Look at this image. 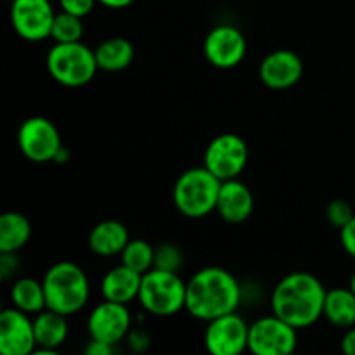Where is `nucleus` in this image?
<instances>
[{
	"instance_id": "obj_32",
	"label": "nucleus",
	"mask_w": 355,
	"mask_h": 355,
	"mask_svg": "<svg viewBox=\"0 0 355 355\" xmlns=\"http://www.w3.org/2000/svg\"><path fill=\"white\" fill-rule=\"evenodd\" d=\"M83 352L87 355H113L116 352V347L110 345V343L99 342V340H89V343L85 345Z\"/></svg>"
},
{
	"instance_id": "obj_15",
	"label": "nucleus",
	"mask_w": 355,
	"mask_h": 355,
	"mask_svg": "<svg viewBox=\"0 0 355 355\" xmlns=\"http://www.w3.org/2000/svg\"><path fill=\"white\" fill-rule=\"evenodd\" d=\"M304 76V62L300 55L288 49L272 51L259 66V78L272 90L291 89Z\"/></svg>"
},
{
	"instance_id": "obj_20",
	"label": "nucleus",
	"mask_w": 355,
	"mask_h": 355,
	"mask_svg": "<svg viewBox=\"0 0 355 355\" xmlns=\"http://www.w3.org/2000/svg\"><path fill=\"white\" fill-rule=\"evenodd\" d=\"M322 318L335 328L349 329L355 326V293L349 288L326 291Z\"/></svg>"
},
{
	"instance_id": "obj_24",
	"label": "nucleus",
	"mask_w": 355,
	"mask_h": 355,
	"mask_svg": "<svg viewBox=\"0 0 355 355\" xmlns=\"http://www.w3.org/2000/svg\"><path fill=\"white\" fill-rule=\"evenodd\" d=\"M120 262L135 272L146 274L155 267V248L146 239H130L120 253Z\"/></svg>"
},
{
	"instance_id": "obj_7",
	"label": "nucleus",
	"mask_w": 355,
	"mask_h": 355,
	"mask_svg": "<svg viewBox=\"0 0 355 355\" xmlns=\"http://www.w3.org/2000/svg\"><path fill=\"white\" fill-rule=\"evenodd\" d=\"M297 345L298 329L277 315H263L250 324L248 350L253 355H290Z\"/></svg>"
},
{
	"instance_id": "obj_1",
	"label": "nucleus",
	"mask_w": 355,
	"mask_h": 355,
	"mask_svg": "<svg viewBox=\"0 0 355 355\" xmlns=\"http://www.w3.org/2000/svg\"><path fill=\"white\" fill-rule=\"evenodd\" d=\"M326 288L311 272H291L284 276L270 293V311L297 328L298 331L314 326L322 318Z\"/></svg>"
},
{
	"instance_id": "obj_10",
	"label": "nucleus",
	"mask_w": 355,
	"mask_h": 355,
	"mask_svg": "<svg viewBox=\"0 0 355 355\" xmlns=\"http://www.w3.org/2000/svg\"><path fill=\"white\" fill-rule=\"evenodd\" d=\"M132 328L134 326H132V314L128 311V305L104 300V298L90 311L87 318L89 338L114 347L127 340Z\"/></svg>"
},
{
	"instance_id": "obj_27",
	"label": "nucleus",
	"mask_w": 355,
	"mask_h": 355,
	"mask_svg": "<svg viewBox=\"0 0 355 355\" xmlns=\"http://www.w3.org/2000/svg\"><path fill=\"white\" fill-rule=\"evenodd\" d=\"M354 217L355 214L352 207H350L345 200H335L326 207V218H328L329 224H333L338 229H342L343 225L349 224Z\"/></svg>"
},
{
	"instance_id": "obj_17",
	"label": "nucleus",
	"mask_w": 355,
	"mask_h": 355,
	"mask_svg": "<svg viewBox=\"0 0 355 355\" xmlns=\"http://www.w3.org/2000/svg\"><path fill=\"white\" fill-rule=\"evenodd\" d=\"M37 350L33 355H58V349L64 345L69 335L68 315L45 309L33 318Z\"/></svg>"
},
{
	"instance_id": "obj_23",
	"label": "nucleus",
	"mask_w": 355,
	"mask_h": 355,
	"mask_svg": "<svg viewBox=\"0 0 355 355\" xmlns=\"http://www.w3.org/2000/svg\"><path fill=\"white\" fill-rule=\"evenodd\" d=\"M10 304L30 315H37L38 312L45 311L47 300H45L42 281L33 279V277H19L14 281L10 286Z\"/></svg>"
},
{
	"instance_id": "obj_3",
	"label": "nucleus",
	"mask_w": 355,
	"mask_h": 355,
	"mask_svg": "<svg viewBox=\"0 0 355 355\" xmlns=\"http://www.w3.org/2000/svg\"><path fill=\"white\" fill-rule=\"evenodd\" d=\"M47 309L62 315H75L83 311L90 298V281L85 270L75 262L54 263L42 279Z\"/></svg>"
},
{
	"instance_id": "obj_21",
	"label": "nucleus",
	"mask_w": 355,
	"mask_h": 355,
	"mask_svg": "<svg viewBox=\"0 0 355 355\" xmlns=\"http://www.w3.org/2000/svg\"><path fill=\"white\" fill-rule=\"evenodd\" d=\"M94 52L99 69L107 73L123 71L134 61V45L123 37L106 38L94 49Z\"/></svg>"
},
{
	"instance_id": "obj_6",
	"label": "nucleus",
	"mask_w": 355,
	"mask_h": 355,
	"mask_svg": "<svg viewBox=\"0 0 355 355\" xmlns=\"http://www.w3.org/2000/svg\"><path fill=\"white\" fill-rule=\"evenodd\" d=\"M47 71L59 85L78 89L96 78L99 71L96 52L83 42L54 44L45 58Z\"/></svg>"
},
{
	"instance_id": "obj_25",
	"label": "nucleus",
	"mask_w": 355,
	"mask_h": 355,
	"mask_svg": "<svg viewBox=\"0 0 355 355\" xmlns=\"http://www.w3.org/2000/svg\"><path fill=\"white\" fill-rule=\"evenodd\" d=\"M85 33V24L83 17L73 16V14L59 10L55 14L54 24H52L51 38L54 44H73V42H82Z\"/></svg>"
},
{
	"instance_id": "obj_14",
	"label": "nucleus",
	"mask_w": 355,
	"mask_h": 355,
	"mask_svg": "<svg viewBox=\"0 0 355 355\" xmlns=\"http://www.w3.org/2000/svg\"><path fill=\"white\" fill-rule=\"evenodd\" d=\"M37 350L33 319L16 307L0 312V354L31 355Z\"/></svg>"
},
{
	"instance_id": "obj_12",
	"label": "nucleus",
	"mask_w": 355,
	"mask_h": 355,
	"mask_svg": "<svg viewBox=\"0 0 355 355\" xmlns=\"http://www.w3.org/2000/svg\"><path fill=\"white\" fill-rule=\"evenodd\" d=\"M250 324L236 312L208 321L205 347L211 355H241L248 350Z\"/></svg>"
},
{
	"instance_id": "obj_26",
	"label": "nucleus",
	"mask_w": 355,
	"mask_h": 355,
	"mask_svg": "<svg viewBox=\"0 0 355 355\" xmlns=\"http://www.w3.org/2000/svg\"><path fill=\"white\" fill-rule=\"evenodd\" d=\"M184 255L179 246L173 243H162L155 248V267L170 272H179L182 269Z\"/></svg>"
},
{
	"instance_id": "obj_4",
	"label": "nucleus",
	"mask_w": 355,
	"mask_h": 355,
	"mask_svg": "<svg viewBox=\"0 0 355 355\" xmlns=\"http://www.w3.org/2000/svg\"><path fill=\"white\" fill-rule=\"evenodd\" d=\"M220 186L222 180L207 166H194L177 179L172 191L173 205L184 217L203 218L217 208Z\"/></svg>"
},
{
	"instance_id": "obj_28",
	"label": "nucleus",
	"mask_w": 355,
	"mask_h": 355,
	"mask_svg": "<svg viewBox=\"0 0 355 355\" xmlns=\"http://www.w3.org/2000/svg\"><path fill=\"white\" fill-rule=\"evenodd\" d=\"M59 9L64 10V12L73 14V16L85 17L96 7L97 0H58Z\"/></svg>"
},
{
	"instance_id": "obj_8",
	"label": "nucleus",
	"mask_w": 355,
	"mask_h": 355,
	"mask_svg": "<svg viewBox=\"0 0 355 355\" xmlns=\"http://www.w3.org/2000/svg\"><path fill=\"white\" fill-rule=\"evenodd\" d=\"M17 146L24 158L33 163L54 162L64 148L58 127L45 116H31L21 123Z\"/></svg>"
},
{
	"instance_id": "obj_31",
	"label": "nucleus",
	"mask_w": 355,
	"mask_h": 355,
	"mask_svg": "<svg viewBox=\"0 0 355 355\" xmlns=\"http://www.w3.org/2000/svg\"><path fill=\"white\" fill-rule=\"evenodd\" d=\"M19 267L16 259V253H0V274H2V279H9L10 276H14Z\"/></svg>"
},
{
	"instance_id": "obj_13",
	"label": "nucleus",
	"mask_w": 355,
	"mask_h": 355,
	"mask_svg": "<svg viewBox=\"0 0 355 355\" xmlns=\"http://www.w3.org/2000/svg\"><path fill=\"white\" fill-rule=\"evenodd\" d=\"M246 37L232 24H218L208 31L203 44L205 58L218 69H232L246 55Z\"/></svg>"
},
{
	"instance_id": "obj_34",
	"label": "nucleus",
	"mask_w": 355,
	"mask_h": 355,
	"mask_svg": "<svg viewBox=\"0 0 355 355\" xmlns=\"http://www.w3.org/2000/svg\"><path fill=\"white\" fill-rule=\"evenodd\" d=\"M135 0H97V3L107 7V9H125V7L132 6Z\"/></svg>"
},
{
	"instance_id": "obj_16",
	"label": "nucleus",
	"mask_w": 355,
	"mask_h": 355,
	"mask_svg": "<svg viewBox=\"0 0 355 355\" xmlns=\"http://www.w3.org/2000/svg\"><path fill=\"white\" fill-rule=\"evenodd\" d=\"M253 207H255L253 193L245 182L238 179L222 182L217 208H215L222 220L229 224H243L252 217Z\"/></svg>"
},
{
	"instance_id": "obj_18",
	"label": "nucleus",
	"mask_w": 355,
	"mask_h": 355,
	"mask_svg": "<svg viewBox=\"0 0 355 355\" xmlns=\"http://www.w3.org/2000/svg\"><path fill=\"white\" fill-rule=\"evenodd\" d=\"M141 281L142 274L135 272L134 269L120 262V266H114L113 269L107 270L101 279V295L104 300L128 305L139 298Z\"/></svg>"
},
{
	"instance_id": "obj_9",
	"label": "nucleus",
	"mask_w": 355,
	"mask_h": 355,
	"mask_svg": "<svg viewBox=\"0 0 355 355\" xmlns=\"http://www.w3.org/2000/svg\"><path fill=\"white\" fill-rule=\"evenodd\" d=\"M250 149L238 134H220L208 144L203 165L215 177L224 180L238 179L248 165Z\"/></svg>"
},
{
	"instance_id": "obj_11",
	"label": "nucleus",
	"mask_w": 355,
	"mask_h": 355,
	"mask_svg": "<svg viewBox=\"0 0 355 355\" xmlns=\"http://www.w3.org/2000/svg\"><path fill=\"white\" fill-rule=\"evenodd\" d=\"M55 10L51 0H12L10 23L17 37L26 42L51 38Z\"/></svg>"
},
{
	"instance_id": "obj_19",
	"label": "nucleus",
	"mask_w": 355,
	"mask_h": 355,
	"mask_svg": "<svg viewBox=\"0 0 355 355\" xmlns=\"http://www.w3.org/2000/svg\"><path fill=\"white\" fill-rule=\"evenodd\" d=\"M128 241H130L128 229L120 220L99 222L89 234L90 252L104 259L120 255Z\"/></svg>"
},
{
	"instance_id": "obj_33",
	"label": "nucleus",
	"mask_w": 355,
	"mask_h": 355,
	"mask_svg": "<svg viewBox=\"0 0 355 355\" xmlns=\"http://www.w3.org/2000/svg\"><path fill=\"white\" fill-rule=\"evenodd\" d=\"M340 347H342L343 354L355 355V326H352V328H349V329H345V335L342 336Z\"/></svg>"
},
{
	"instance_id": "obj_29",
	"label": "nucleus",
	"mask_w": 355,
	"mask_h": 355,
	"mask_svg": "<svg viewBox=\"0 0 355 355\" xmlns=\"http://www.w3.org/2000/svg\"><path fill=\"white\" fill-rule=\"evenodd\" d=\"M125 342H127L128 349H130L132 352L137 354L146 352V350L149 349V345H151V338H149L148 333L141 328H132Z\"/></svg>"
},
{
	"instance_id": "obj_30",
	"label": "nucleus",
	"mask_w": 355,
	"mask_h": 355,
	"mask_svg": "<svg viewBox=\"0 0 355 355\" xmlns=\"http://www.w3.org/2000/svg\"><path fill=\"white\" fill-rule=\"evenodd\" d=\"M340 245L347 255L355 260V217L340 229Z\"/></svg>"
},
{
	"instance_id": "obj_22",
	"label": "nucleus",
	"mask_w": 355,
	"mask_h": 355,
	"mask_svg": "<svg viewBox=\"0 0 355 355\" xmlns=\"http://www.w3.org/2000/svg\"><path fill=\"white\" fill-rule=\"evenodd\" d=\"M31 238V222L17 211L0 215V253H17Z\"/></svg>"
},
{
	"instance_id": "obj_35",
	"label": "nucleus",
	"mask_w": 355,
	"mask_h": 355,
	"mask_svg": "<svg viewBox=\"0 0 355 355\" xmlns=\"http://www.w3.org/2000/svg\"><path fill=\"white\" fill-rule=\"evenodd\" d=\"M349 286H350V290H352L354 293H355V270H354L352 277H350V284H349Z\"/></svg>"
},
{
	"instance_id": "obj_5",
	"label": "nucleus",
	"mask_w": 355,
	"mask_h": 355,
	"mask_svg": "<svg viewBox=\"0 0 355 355\" xmlns=\"http://www.w3.org/2000/svg\"><path fill=\"white\" fill-rule=\"evenodd\" d=\"M187 281L179 272H170L153 267L142 274L139 304L142 311L155 318H172L186 311Z\"/></svg>"
},
{
	"instance_id": "obj_2",
	"label": "nucleus",
	"mask_w": 355,
	"mask_h": 355,
	"mask_svg": "<svg viewBox=\"0 0 355 355\" xmlns=\"http://www.w3.org/2000/svg\"><path fill=\"white\" fill-rule=\"evenodd\" d=\"M241 302L243 286L222 267H205L187 281L186 311L198 321L208 322L236 312Z\"/></svg>"
}]
</instances>
